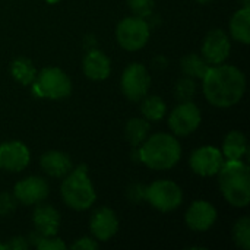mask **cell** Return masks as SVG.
Instances as JSON below:
<instances>
[{
    "mask_svg": "<svg viewBox=\"0 0 250 250\" xmlns=\"http://www.w3.org/2000/svg\"><path fill=\"white\" fill-rule=\"evenodd\" d=\"M204 81V94L215 107H231L237 104L246 89V78L243 72L234 66L217 64L211 66Z\"/></svg>",
    "mask_w": 250,
    "mask_h": 250,
    "instance_id": "6da1fadb",
    "label": "cell"
},
{
    "mask_svg": "<svg viewBox=\"0 0 250 250\" xmlns=\"http://www.w3.org/2000/svg\"><path fill=\"white\" fill-rule=\"evenodd\" d=\"M218 174L220 190L224 199L236 208L248 207L250 202L249 167L242 160L224 161Z\"/></svg>",
    "mask_w": 250,
    "mask_h": 250,
    "instance_id": "7a4b0ae2",
    "label": "cell"
},
{
    "mask_svg": "<svg viewBox=\"0 0 250 250\" xmlns=\"http://www.w3.org/2000/svg\"><path fill=\"white\" fill-rule=\"evenodd\" d=\"M141 160L152 170L173 168L182 155V148L177 139L168 133H155L146 138L141 145Z\"/></svg>",
    "mask_w": 250,
    "mask_h": 250,
    "instance_id": "3957f363",
    "label": "cell"
},
{
    "mask_svg": "<svg viewBox=\"0 0 250 250\" xmlns=\"http://www.w3.org/2000/svg\"><path fill=\"white\" fill-rule=\"evenodd\" d=\"M60 190L64 204L75 211H85L95 202V190L85 166H79L66 174Z\"/></svg>",
    "mask_w": 250,
    "mask_h": 250,
    "instance_id": "277c9868",
    "label": "cell"
},
{
    "mask_svg": "<svg viewBox=\"0 0 250 250\" xmlns=\"http://www.w3.org/2000/svg\"><path fill=\"white\" fill-rule=\"evenodd\" d=\"M34 83V92L38 97L51 100H60L70 95L72 82L69 76L59 67H45L37 75Z\"/></svg>",
    "mask_w": 250,
    "mask_h": 250,
    "instance_id": "5b68a950",
    "label": "cell"
},
{
    "mask_svg": "<svg viewBox=\"0 0 250 250\" xmlns=\"http://www.w3.org/2000/svg\"><path fill=\"white\" fill-rule=\"evenodd\" d=\"M116 37L122 48L136 51L142 48L149 40V25L145 18L129 16L125 18L116 29Z\"/></svg>",
    "mask_w": 250,
    "mask_h": 250,
    "instance_id": "8992f818",
    "label": "cell"
},
{
    "mask_svg": "<svg viewBox=\"0 0 250 250\" xmlns=\"http://www.w3.org/2000/svg\"><path fill=\"white\" fill-rule=\"evenodd\" d=\"M145 198L155 209L168 212L180 207L183 192L180 186L171 180H158L145 189Z\"/></svg>",
    "mask_w": 250,
    "mask_h": 250,
    "instance_id": "52a82bcc",
    "label": "cell"
},
{
    "mask_svg": "<svg viewBox=\"0 0 250 250\" xmlns=\"http://www.w3.org/2000/svg\"><path fill=\"white\" fill-rule=\"evenodd\" d=\"M122 91L123 94L132 100L139 101L142 100L151 85V76L146 70V67L141 63H132L129 64L123 75H122Z\"/></svg>",
    "mask_w": 250,
    "mask_h": 250,
    "instance_id": "ba28073f",
    "label": "cell"
},
{
    "mask_svg": "<svg viewBox=\"0 0 250 250\" xmlns=\"http://www.w3.org/2000/svg\"><path fill=\"white\" fill-rule=\"evenodd\" d=\"M201 125V111L192 101L180 103L168 117V126L177 136H188L193 133Z\"/></svg>",
    "mask_w": 250,
    "mask_h": 250,
    "instance_id": "9c48e42d",
    "label": "cell"
},
{
    "mask_svg": "<svg viewBox=\"0 0 250 250\" xmlns=\"http://www.w3.org/2000/svg\"><path fill=\"white\" fill-rule=\"evenodd\" d=\"M224 164V155L214 146H201L190 157L192 170L202 177H211L218 174Z\"/></svg>",
    "mask_w": 250,
    "mask_h": 250,
    "instance_id": "30bf717a",
    "label": "cell"
},
{
    "mask_svg": "<svg viewBox=\"0 0 250 250\" xmlns=\"http://www.w3.org/2000/svg\"><path fill=\"white\" fill-rule=\"evenodd\" d=\"M230 38L223 29L211 31L202 44V57L209 66H217L226 62L230 54Z\"/></svg>",
    "mask_w": 250,
    "mask_h": 250,
    "instance_id": "8fae6325",
    "label": "cell"
},
{
    "mask_svg": "<svg viewBox=\"0 0 250 250\" xmlns=\"http://www.w3.org/2000/svg\"><path fill=\"white\" fill-rule=\"evenodd\" d=\"M29 158L31 157L28 148L19 141H12L0 145V168L6 171H22L28 166Z\"/></svg>",
    "mask_w": 250,
    "mask_h": 250,
    "instance_id": "7c38bea8",
    "label": "cell"
},
{
    "mask_svg": "<svg viewBox=\"0 0 250 250\" xmlns=\"http://www.w3.org/2000/svg\"><path fill=\"white\" fill-rule=\"evenodd\" d=\"M15 198L23 205H34L42 202L48 195V185L41 177H26L15 185Z\"/></svg>",
    "mask_w": 250,
    "mask_h": 250,
    "instance_id": "4fadbf2b",
    "label": "cell"
},
{
    "mask_svg": "<svg viewBox=\"0 0 250 250\" xmlns=\"http://www.w3.org/2000/svg\"><path fill=\"white\" fill-rule=\"evenodd\" d=\"M89 229L92 236L100 242L110 240L119 230V221L113 209L103 207L94 212L89 221Z\"/></svg>",
    "mask_w": 250,
    "mask_h": 250,
    "instance_id": "5bb4252c",
    "label": "cell"
},
{
    "mask_svg": "<svg viewBox=\"0 0 250 250\" xmlns=\"http://www.w3.org/2000/svg\"><path fill=\"white\" fill-rule=\"evenodd\" d=\"M217 220V209L207 201L193 202L186 212V224L193 231L209 230Z\"/></svg>",
    "mask_w": 250,
    "mask_h": 250,
    "instance_id": "9a60e30c",
    "label": "cell"
},
{
    "mask_svg": "<svg viewBox=\"0 0 250 250\" xmlns=\"http://www.w3.org/2000/svg\"><path fill=\"white\" fill-rule=\"evenodd\" d=\"M34 226L42 236H56L60 227V215L51 205L40 204L34 211Z\"/></svg>",
    "mask_w": 250,
    "mask_h": 250,
    "instance_id": "2e32d148",
    "label": "cell"
},
{
    "mask_svg": "<svg viewBox=\"0 0 250 250\" xmlns=\"http://www.w3.org/2000/svg\"><path fill=\"white\" fill-rule=\"evenodd\" d=\"M82 69H83V73L86 75V78H89L92 81H103L111 72V62L103 51L91 50L83 57Z\"/></svg>",
    "mask_w": 250,
    "mask_h": 250,
    "instance_id": "e0dca14e",
    "label": "cell"
},
{
    "mask_svg": "<svg viewBox=\"0 0 250 250\" xmlns=\"http://www.w3.org/2000/svg\"><path fill=\"white\" fill-rule=\"evenodd\" d=\"M41 168L51 177H64L73 168L72 160L67 154L59 151H48L40 160Z\"/></svg>",
    "mask_w": 250,
    "mask_h": 250,
    "instance_id": "ac0fdd59",
    "label": "cell"
},
{
    "mask_svg": "<svg viewBox=\"0 0 250 250\" xmlns=\"http://www.w3.org/2000/svg\"><path fill=\"white\" fill-rule=\"evenodd\" d=\"M221 152H223L224 158H227V161L242 160V157H245V154L248 152V142H246L245 135L237 130L230 132L224 138Z\"/></svg>",
    "mask_w": 250,
    "mask_h": 250,
    "instance_id": "d6986e66",
    "label": "cell"
},
{
    "mask_svg": "<svg viewBox=\"0 0 250 250\" xmlns=\"http://www.w3.org/2000/svg\"><path fill=\"white\" fill-rule=\"evenodd\" d=\"M230 32L234 40L243 44L250 42V9L243 7L237 10L230 21Z\"/></svg>",
    "mask_w": 250,
    "mask_h": 250,
    "instance_id": "ffe728a7",
    "label": "cell"
},
{
    "mask_svg": "<svg viewBox=\"0 0 250 250\" xmlns=\"http://www.w3.org/2000/svg\"><path fill=\"white\" fill-rule=\"evenodd\" d=\"M151 130L149 123L146 122V119H130L126 125L125 133H126V139L129 141V144L132 146H141L145 139L148 138Z\"/></svg>",
    "mask_w": 250,
    "mask_h": 250,
    "instance_id": "44dd1931",
    "label": "cell"
},
{
    "mask_svg": "<svg viewBox=\"0 0 250 250\" xmlns=\"http://www.w3.org/2000/svg\"><path fill=\"white\" fill-rule=\"evenodd\" d=\"M10 72H12V76L22 85H29L37 78L35 67L32 66L31 60H28L25 57H19V59L13 60V63L10 66Z\"/></svg>",
    "mask_w": 250,
    "mask_h": 250,
    "instance_id": "7402d4cb",
    "label": "cell"
},
{
    "mask_svg": "<svg viewBox=\"0 0 250 250\" xmlns=\"http://www.w3.org/2000/svg\"><path fill=\"white\" fill-rule=\"evenodd\" d=\"M141 111L144 114V117L149 122H158L166 116L167 111V105L164 103V100L161 97L152 95L148 97L142 101L141 105Z\"/></svg>",
    "mask_w": 250,
    "mask_h": 250,
    "instance_id": "603a6c76",
    "label": "cell"
},
{
    "mask_svg": "<svg viewBox=\"0 0 250 250\" xmlns=\"http://www.w3.org/2000/svg\"><path fill=\"white\" fill-rule=\"evenodd\" d=\"M180 66H182V70L186 76H190V78H204L205 73L208 72V69L211 67L205 60L204 57H199L196 54H188L186 57L182 59L180 62Z\"/></svg>",
    "mask_w": 250,
    "mask_h": 250,
    "instance_id": "cb8c5ba5",
    "label": "cell"
},
{
    "mask_svg": "<svg viewBox=\"0 0 250 250\" xmlns=\"http://www.w3.org/2000/svg\"><path fill=\"white\" fill-rule=\"evenodd\" d=\"M29 245H34L38 250H64L66 245L54 236H42L38 231L31 233Z\"/></svg>",
    "mask_w": 250,
    "mask_h": 250,
    "instance_id": "d4e9b609",
    "label": "cell"
},
{
    "mask_svg": "<svg viewBox=\"0 0 250 250\" xmlns=\"http://www.w3.org/2000/svg\"><path fill=\"white\" fill-rule=\"evenodd\" d=\"M234 243L245 250L250 249V220L248 217L240 218L233 229Z\"/></svg>",
    "mask_w": 250,
    "mask_h": 250,
    "instance_id": "484cf974",
    "label": "cell"
},
{
    "mask_svg": "<svg viewBox=\"0 0 250 250\" xmlns=\"http://www.w3.org/2000/svg\"><path fill=\"white\" fill-rule=\"evenodd\" d=\"M196 92V83L193 81V78L190 76H185L182 78L177 85H176V98L179 101H190L192 97Z\"/></svg>",
    "mask_w": 250,
    "mask_h": 250,
    "instance_id": "4316f807",
    "label": "cell"
},
{
    "mask_svg": "<svg viewBox=\"0 0 250 250\" xmlns=\"http://www.w3.org/2000/svg\"><path fill=\"white\" fill-rule=\"evenodd\" d=\"M127 4L135 16L146 18L154 12V0H127Z\"/></svg>",
    "mask_w": 250,
    "mask_h": 250,
    "instance_id": "83f0119b",
    "label": "cell"
},
{
    "mask_svg": "<svg viewBox=\"0 0 250 250\" xmlns=\"http://www.w3.org/2000/svg\"><path fill=\"white\" fill-rule=\"evenodd\" d=\"M16 198L15 195H10L7 192L0 193V217L10 215L16 209Z\"/></svg>",
    "mask_w": 250,
    "mask_h": 250,
    "instance_id": "f1b7e54d",
    "label": "cell"
},
{
    "mask_svg": "<svg viewBox=\"0 0 250 250\" xmlns=\"http://www.w3.org/2000/svg\"><path fill=\"white\" fill-rule=\"evenodd\" d=\"M70 249L76 250H95L98 249V242H95L94 239H88V237H82L78 242H75Z\"/></svg>",
    "mask_w": 250,
    "mask_h": 250,
    "instance_id": "f546056e",
    "label": "cell"
},
{
    "mask_svg": "<svg viewBox=\"0 0 250 250\" xmlns=\"http://www.w3.org/2000/svg\"><path fill=\"white\" fill-rule=\"evenodd\" d=\"M29 248V242L25 239V237H13L10 239L6 245H4V249L9 250H25Z\"/></svg>",
    "mask_w": 250,
    "mask_h": 250,
    "instance_id": "4dcf8cb0",
    "label": "cell"
},
{
    "mask_svg": "<svg viewBox=\"0 0 250 250\" xmlns=\"http://www.w3.org/2000/svg\"><path fill=\"white\" fill-rule=\"evenodd\" d=\"M249 1L250 0H243V4H245V7H249Z\"/></svg>",
    "mask_w": 250,
    "mask_h": 250,
    "instance_id": "1f68e13d",
    "label": "cell"
},
{
    "mask_svg": "<svg viewBox=\"0 0 250 250\" xmlns=\"http://www.w3.org/2000/svg\"><path fill=\"white\" fill-rule=\"evenodd\" d=\"M196 1H199V3H209V1H212V0H196Z\"/></svg>",
    "mask_w": 250,
    "mask_h": 250,
    "instance_id": "d6a6232c",
    "label": "cell"
},
{
    "mask_svg": "<svg viewBox=\"0 0 250 250\" xmlns=\"http://www.w3.org/2000/svg\"><path fill=\"white\" fill-rule=\"evenodd\" d=\"M45 1H48V3L53 4V3H57V1H60V0H45Z\"/></svg>",
    "mask_w": 250,
    "mask_h": 250,
    "instance_id": "836d02e7",
    "label": "cell"
},
{
    "mask_svg": "<svg viewBox=\"0 0 250 250\" xmlns=\"http://www.w3.org/2000/svg\"><path fill=\"white\" fill-rule=\"evenodd\" d=\"M0 250H4V245L3 243H0Z\"/></svg>",
    "mask_w": 250,
    "mask_h": 250,
    "instance_id": "e575fe53",
    "label": "cell"
}]
</instances>
